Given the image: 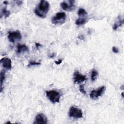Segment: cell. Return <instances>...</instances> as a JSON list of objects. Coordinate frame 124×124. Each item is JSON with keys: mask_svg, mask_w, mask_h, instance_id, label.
Returning <instances> with one entry per match:
<instances>
[{"mask_svg": "<svg viewBox=\"0 0 124 124\" xmlns=\"http://www.w3.org/2000/svg\"><path fill=\"white\" fill-rule=\"evenodd\" d=\"M49 9V3L47 1L42 0L34 10V13L39 17L44 18Z\"/></svg>", "mask_w": 124, "mask_h": 124, "instance_id": "6da1fadb", "label": "cell"}, {"mask_svg": "<svg viewBox=\"0 0 124 124\" xmlns=\"http://www.w3.org/2000/svg\"><path fill=\"white\" fill-rule=\"evenodd\" d=\"M46 96L52 103L55 104L59 102L61 98V94L59 92L55 90H50L46 91Z\"/></svg>", "mask_w": 124, "mask_h": 124, "instance_id": "7a4b0ae2", "label": "cell"}, {"mask_svg": "<svg viewBox=\"0 0 124 124\" xmlns=\"http://www.w3.org/2000/svg\"><path fill=\"white\" fill-rule=\"evenodd\" d=\"M66 20V14L64 12H58L51 18V22L54 25H61Z\"/></svg>", "mask_w": 124, "mask_h": 124, "instance_id": "3957f363", "label": "cell"}, {"mask_svg": "<svg viewBox=\"0 0 124 124\" xmlns=\"http://www.w3.org/2000/svg\"><path fill=\"white\" fill-rule=\"evenodd\" d=\"M68 114L70 117L75 119L81 118L83 116L82 110L74 106H72L70 107Z\"/></svg>", "mask_w": 124, "mask_h": 124, "instance_id": "277c9868", "label": "cell"}, {"mask_svg": "<svg viewBox=\"0 0 124 124\" xmlns=\"http://www.w3.org/2000/svg\"><path fill=\"white\" fill-rule=\"evenodd\" d=\"M22 38V35L20 31H11L8 33V39L9 42L14 43L16 42L20 41Z\"/></svg>", "mask_w": 124, "mask_h": 124, "instance_id": "5b68a950", "label": "cell"}, {"mask_svg": "<svg viewBox=\"0 0 124 124\" xmlns=\"http://www.w3.org/2000/svg\"><path fill=\"white\" fill-rule=\"evenodd\" d=\"M75 0H70L67 1H62L61 3V8L66 11H72L74 10L75 5Z\"/></svg>", "mask_w": 124, "mask_h": 124, "instance_id": "8992f818", "label": "cell"}, {"mask_svg": "<svg viewBox=\"0 0 124 124\" xmlns=\"http://www.w3.org/2000/svg\"><path fill=\"white\" fill-rule=\"evenodd\" d=\"M105 91V86H102L99 88V89H98V90H92L91 92V93L90 94V97L93 100H96L99 97L102 95Z\"/></svg>", "mask_w": 124, "mask_h": 124, "instance_id": "52a82bcc", "label": "cell"}, {"mask_svg": "<svg viewBox=\"0 0 124 124\" xmlns=\"http://www.w3.org/2000/svg\"><path fill=\"white\" fill-rule=\"evenodd\" d=\"M73 79L75 83L79 84L87 79L86 76L81 75L78 71H76L73 75Z\"/></svg>", "mask_w": 124, "mask_h": 124, "instance_id": "ba28073f", "label": "cell"}, {"mask_svg": "<svg viewBox=\"0 0 124 124\" xmlns=\"http://www.w3.org/2000/svg\"><path fill=\"white\" fill-rule=\"evenodd\" d=\"M0 62L4 68L8 70H10L12 68V62L9 58L7 57L2 58L0 60Z\"/></svg>", "mask_w": 124, "mask_h": 124, "instance_id": "9c48e42d", "label": "cell"}, {"mask_svg": "<svg viewBox=\"0 0 124 124\" xmlns=\"http://www.w3.org/2000/svg\"><path fill=\"white\" fill-rule=\"evenodd\" d=\"M47 119L46 115L42 113L37 114L35 119L34 124H47Z\"/></svg>", "mask_w": 124, "mask_h": 124, "instance_id": "30bf717a", "label": "cell"}, {"mask_svg": "<svg viewBox=\"0 0 124 124\" xmlns=\"http://www.w3.org/2000/svg\"><path fill=\"white\" fill-rule=\"evenodd\" d=\"M123 23H124V19L122 18L121 16H119L112 27L113 30L114 31L117 30V29L119 27H121L123 24Z\"/></svg>", "mask_w": 124, "mask_h": 124, "instance_id": "8fae6325", "label": "cell"}, {"mask_svg": "<svg viewBox=\"0 0 124 124\" xmlns=\"http://www.w3.org/2000/svg\"><path fill=\"white\" fill-rule=\"evenodd\" d=\"M29 51V48L25 45L18 44L17 45V53L20 54L21 53H24L28 52Z\"/></svg>", "mask_w": 124, "mask_h": 124, "instance_id": "7c38bea8", "label": "cell"}, {"mask_svg": "<svg viewBox=\"0 0 124 124\" xmlns=\"http://www.w3.org/2000/svg\"><path fill=\"white\" fill-rule=\"evenodd\" d=\"M87 21V17H79L76 20L75 24L77 25L80 26L84 24Z\"/></svg>", "mask_w": 124, "mask_h": 124, "instance_id": "4fadbf2b", "label": "cell"}, {"mask_svg": "<svg viewBox=\"0 0 124 124\" xmlns=\"http://www.w3.org/2000/svg\"><path fill=\"white\" fill-rule=\"evenodd\" d=\"M5 78V72L4 70H1L0 73V92H2L3 87V83Z\"/></svg>", "mask_w": 124, "mask_h": 124, "instance_id": "5bb4252c", "label": "cell"}, {"mask_svg": "<svg viewBox=\"0 0 124 124\" xmlns=\"http://www.w3.org/2000/svg\"><path fill=\"white\" fill-rule=\"evenodd\" d=\"M78 14L79 17H87V13L86 11L83 8H79L78 10Z\"/></svg>", "mask_w": 124, "mask_h": 124, "instance_id": "9a60e30c", "label": "cell"}, {"mask_svg": "<svg viewBox=\"0 0 124 124\" xmlns=\"http://www.w3.org/2000/svg\"><path fill=\"white\" fill-rule=\"evenodd\" d=\"M98 72L95 70L94 69H93L91 71V79L92 81H94L96 79L97 76H98Z\"/></svg>", "mask_w": 124, "mask_h": 124, "instance_id": "2e32d148", "label": "cell"}, {"mask_svg": "<svg viewBox=\"0 0 124 124\" xmlns=\"http://www.w3.org/2000/svg\"><path fill=\"white\" fill-rule=\"evenodd\" d=\"M1 14H2L4 16H5V18H7V17H8L10 16V15L11 13H10V12L9 11H8V10H7L6 7H5L3 8L2 9V10H1Z\"/></svg>", "mask_w": 124, "mask_h": 124, "instance_id": "e0dca14e", "label": "cell"}, {"mask_svg": "<svg viewBox=\"0 0 124 124\" xmlns=\"http://www.w3.org/2000/svg\"><path fill=\"white\" fill-rule=\"evenodd\" d=\"M41 63L40 62H37L36 61H30L29 63V64H28V67H30L31 66H35V65H40Z\"/></svg>", "mask_w": 124, "mask_h": 124, "instance_id": "ac0fdd59", "label": "cell"}, {"mask_svg": "<svg viewBox=\"0 0 124 124\" xmlns=\"http://www.w3.org/2000/svg\"><path fill=\"white\" fill-rule=\"evenodd\" d=\"M79 90L80 91V92L84 94H86V92L85 91V89H84V86L83 84L80 85L79 87Z\"/></svg>", "mask_w": 124, "mask_h": 124, "instance_id": "d6986e66", "label": "cell"}, {"mask_svg": "<svg viewBox=\"0 0 124 124\" xmlns=\"http://www.w3.org/2000/svg\"><path fill=\"white\" fill-rule=\"evenodd\" d=\"M112 51L114 53H118L119 52V49L117 47H115V46H113L112 47Z\"/></svg>", "mask_w": 124, "mask_h": 124, "instance_id": "ffe728a7", "label": "cell"}, {"mask_svg": "<svg viewBox=\"0 0 124 124\" xmlns=\"http://www.w3.org/2000/svg\"><path fill=\"white\" fill-rule=\"evenodd\" d=\"M35 47H36L37 49H39L40 47L42 46V45L41 44H40V43H35Z\"/></svg>", "mask_w": 124, "mask_h": 124, "instance_id": "44dd1931", "label": "cell"}, {"mask_svg": "<svg viewBox=\"0 0 124 124\" xmlns=\"http://www.w3.org/2000/svg\"><path fill=\"white\" fill-rule=\"evenodd\" d=\"M62 62V59H60L58 61H55V63L57 64V65H59Z\"/></svg>", "mask_w": 124, "mask_h": 124, "instance_id": "7402d4cb", "label": "cell"}, {"mask_svg": "<svg viewBox=\"0 0 124 124\" xmlns=\"http://www.w3.org/2000/svg\"><path fill=\"white\" fill-rule=\"evenodd\" d=\"M55 56H56V54L54 53H53L50 54V55H48V57H49V58H54V57H55Z\"/></svg>", "mask_w": 124, "mask_h": 124, "instance_id": "603a6c76", "label": "cell"}, {"mask_svg": "<svg viewBox=\"0 0 124 124\" xmlns=\"http://www.w3.org/2000/svg\"><path fill=\"white\" fill-rule=\"evenodd\" d=\"M15 1L17 4L18 5H21L23 2V1H22V0H16V1Z\"/></svg>", "mask_w": 124, "mask_h": 124, "instance_id": "cb8c5ba5", "label": "cell"}, {"mask_svg": "<svg viewBox=\"0 0 124 124\" xmlns=\"http://www.w3.org/2000/svg\"><path fill=\"white\" fill-rule=\"evenodd\" d=\"M3 3L4 4H8V2L7 1H4L3 2Z\"/></svg>", "mask_w": 124, "mask_h": 124, "instance_id": "d4e9b609", "label": "cell"}, {"mask_svg": "<svg viewBox=\"0 0 124 124\" xmlns=\"http://www.w3.org/2000/svg\"><path fill=\"white\" fill-rule=\"evenodd\" d=\"M123 93H123H123H122V97H124V95H123Z\"/></svg>", "mask_w": 124, "mask_h": 124, "instance_id": "484cf974", "label": "cell"}, {"mask_svg": "<svg viewBox=\"0 0 124 124\" xmlns=\"http://www.w3.org/2000/svg\"><path fill=\"white\" fill-rule=\"evenodd\" d=\"M7 123H11V122H9V121H8V122H6L5 124H7Z\"/></svg>", "mask_w": 124, "mask_h": 124, "instance_id": "4316f807", "label": "cell"}]
</instances>
